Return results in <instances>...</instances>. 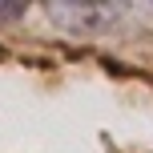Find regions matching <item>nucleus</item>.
<instances>
[{"instance_id": "f257e3e1", "label": "nucleus", "mask_w": 153, "mask_h": 153, "mask_svg": "<svg viewBox=\"0 0 153 153\" xmlns=\"http://www.w3.org/2000/svg\"><path fill=\"white\" fill-rule=\"evenodd\" d=\"M48 20L73 36H101L125 20L129 0H40Z\"/></svg>"}, {"instance_id": "f03ea898", "label": "nucleus", "mask_w": 153, "mask_h": 153, "mask_svg": "<svg viewBox=\"0 0 153 153\" xmlns=\"http://www.w3.org/2000/svg\"><path fill=\"white\" fill-rule=\"evenodd\" d=\"M24 4H28V0H0V24H4V20H16V16L24 12Z\"/></svg>"}]
</instances>
